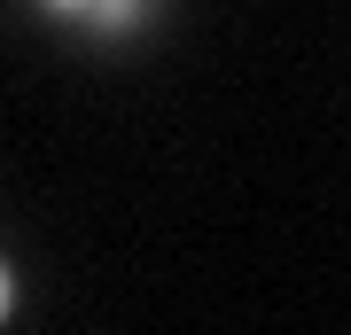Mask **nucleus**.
I'll return each mask as SVG.
<instances>
[{
    "label": "nucleus",
    "instance_id": "1",
    "mask_svg": "<svg viewBox=\"0 0 351 335\" xmlns=\"http://www.w3.org/2000/svg\"><path fill=\"white\" fill-rule=\"evenodd\" d=\"M78 24H86V32H101V39H125V32L141 24V0H94Z\"/></svg>",
    "mask_w": 351,
    "mask_h": 335
},
{
    "label": "nucleus",
    "instance_id": "2",
    "mask_svg": "<svg viewBox=\"0 0 351 335\" xmlns=\"http://www.w3.org/2000/svg\"><path fill=\"white\" fill-rule=\"evenodd\" d=\"M8 312H16V265L0 258V327H8Z\"/></svg>",
    "mask_w": 351,
    "mask_h": 335
},
{
    "label": "nucleus",
    "instance_id": "3",
    "mask_svg": "<svg viewBox=\"0 0 351 335\" xmlns=\"http://www.w3.org/2000/svg\"><path fill=\"white\" fill-rule=\"evenodd\" d=\"M39 8H47V16H86L94 0H39Z\"/></svg>",
    "mask_w": 351,
    "mask_h": 335
}]
</instances>
